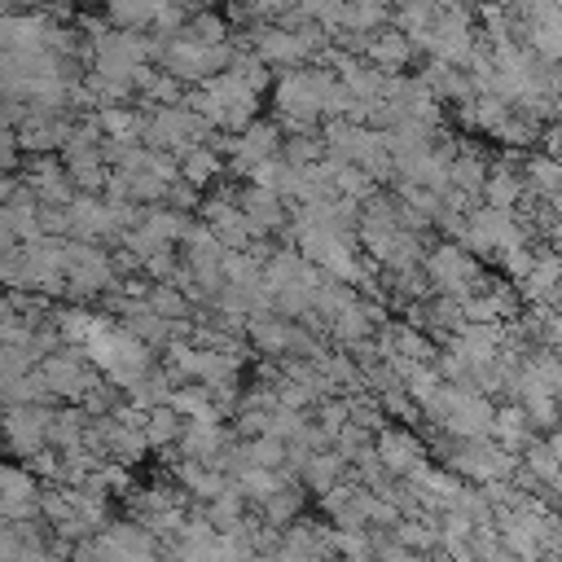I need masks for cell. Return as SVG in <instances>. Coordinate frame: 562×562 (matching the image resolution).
Listing matches in <instances>:
<instances>
[{"label": "cell", "instance_id": "cell-1", "mask_svg": "<svg viewBox=\"0 0 562 562\" xmlns=\"http://www.w3.org/2000/svg\"><path fill=\"white\" fill-rule=\"evenodd\" d=\"M176 483H180L193 501H211V496L224 487V474H220L215 465H206V461H193V457H189V461H180V465H176Z\"/></svg>", "mask_w": 562, "mask_h": 562}, {"label": "cell", "instance_id": "cell-2", "mask_svg": "<svg viewBox=\"0 0 562 562\" xmlns=\"http://www.w3.org/2000/svg\"><path fill=\"white\" fill-rule=\"evenodd\" d=\"M386 536H391L400 549H413V553H430V549H435V514L395 518V522L386 527Z\"/></svg>", "mask_w": 562, "mask_h": 562}, {"label": "cell", "instance_id": "cell-3", "mask_svg": "<svg viewBox=\"0 0 562 562\" xmlns=\"http://www.w3.org/2000/svg\"><path fill=\"white\" fill-rule=\"evenodd\" d=\"M35 474L22 465H0V501H35Z\"/></svg>", "mask_w": 562, "mask_h": 562}, {"label": "cell", "instance_id": "cell-4", "mask_svg": "<svg viewBox=\"0 0 562 562\" xmlns=\"http://www.w3.org/2000/svg\"><path fill=\"white\" fill-rule=\"evenodd\" d=\"M215 176V158L206 154V149H193L189 158H184V180L189 184H206Z\"/></svg>", "mask_w": 562, "mask_h": 562}, {"label": "cell", "instance_id": "cell-5", "mask_svg": "<svg viewBox=\"0 0 562 562\" xmlns=\"http://www.w3.org/2000/svg\"><path fill=\"white\" fill-rule=\"evenodd\" d=\"M13 562H61V553H53L48 544H44V549H18Z\"/></svg>", "mask_w": 562, "mask_h": 562}]
</instances>
